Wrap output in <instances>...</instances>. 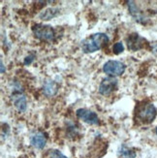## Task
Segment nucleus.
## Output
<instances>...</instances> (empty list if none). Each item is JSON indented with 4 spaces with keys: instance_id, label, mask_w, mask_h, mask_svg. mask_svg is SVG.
<instances>
[{
    "instance_id": "nucleus-1",
    "label": "nucleus",
    "mask_w": 157,
    "mask_h": 158,
    "mask_svg": "<svg viewBox=\"0 0 157 158\" xmlns=\"http://www.w3.org/2000/svg\"><path fill=\"white\" fill-rule=\"evenodd\" d=\"M109 42H110V38L106 33H94L81 41V49L85 53H93L104 49Z\"/></svg>"
},
{
    "instance_id": "nucleus-2",
    "label": "nucleus",
    "mask_w": 157,
    "mask_h": 158,
    "mask_svg": "<svg viewBox=\"0 0 157 158\" xmlns=\"http://www.w3.org/2000/svg\"><path fill=\"white\" fill-rule=\"evenodd\" d=\"M11 85V100L14 107L19 113H24L27 108V100L23 87L17 81H12Z\"/></svg>"
},
{
    "instance_id": "nucleus-3",
    "label": "nucleus",
    "mask_w": 157,
    "mask_h": 158,
    "mask_svg": "<svg viewBox=\"0 0 157 158\" xmlns=\"http://www.w3.org/2000/svg\"><path fill=\"white\" fill-rule=\"evenodd\" d=\"M32 33L35 38L43 42H53L56 38V29L51 25L43 23H35L31 27Z\"/></svg>"
},
{
    "instance_id": "nucleus-4",
    "label": "nucleus",
    "mask_w": 157,
    "mask_h": 158,
    "mask_svg": "<svg viewBox=\"0 0 157 158\" xmlns=\"http://www.w3.org/2000/svg\"><path fill=\"white\" fill-rule=\"evenodd\" d=\"M126 70V65L119 60H109L103 65V72L109 77L121 76Z\"/></svg>"
},
{
    "instance_id": "nucleus-5",
    "label": "nucleus",
    "mask_w": 157,
    "mask_h": 158,
    "mask_svg": "<svg viewBox=\"0 0 157 158\" xmlns=\"http://www.w3.org/2000/svg\"><path fill=\"white\" fill-rule=\"evenodd\" d=\"M138 118L143 123H151L156 118V109L153 104H146L138 111Z\"/></svg>"
},
{
    "instance_id": "nucleus-6",
    "label": "nucleus",
    "mask_w": 157,
    "mask_h": 158,
    "mask_svg": "<svg viewBox=\"0 0 157 158\" xmlns=\"http://www.w3.org/2000/svg\"><path fill=\"white\" fill-rule=\"evenodd\" d=\"M77 118L81 119L84 122L90 125H98L99 124V118L98 114L88 109H78L76 111Z\"/></svg>"
},
{
    "instance_id": "nucleus-7",
    "label": "nucleus",
    "mask_w": 157,
    "mask_h": 158,
    "mask_svg": "<svg viewBox=\"0 0 157 158\" xmlns=\"http://www.w3.org/2000/svg\"><path fill=\"white\" fill-rule=\"evenodd\" d=\"M118 88V80L114 77H107L102 80L99 85L98 91L101 95L108 96Z\"/></svg>"
},
{
    "instance_id": "nucleus-8",
    "label": "nucleus",
    "mask_w": 157,
    "mask_h": 158,
    "mask_svg": "<svg viewBox=\"0 0 157 158\" xmlns=\"http://www.w3.org/2000/svg\"><path fill=\"white\" fill-rule=\"evenodd\" d=\"M126 41H127V47L130 51L137 52L143 49V48H145L146 39L141 37L137 33L130 34V35L127 37Z\"/></svg>"
},
{
    "instance_id": "nucleus-9",
    "label": "nucleus",
    "mask_w": 157,
    "mask_h": 158,
    "mask_svg": "<svg viewBox=\"0 0 157 158\" xmlns=\"http://www.w3.org/2000/svg\"><path fill=\"white\" fill-rule=\"evenodd\" d=\"M30 143L33 148L37 149H43L47 143V137L43 132L36 131L30 136Z\"/></svg>"
},
{
    "instance_id": "nucleus-10",
    "label": "nucleus",
    "mask_w": 157,
    "mask_h": 158,
    "mask_svg": "<svg viewBox=\"0 0 157 158\" xmlns=\"http://www.w3.org/2000/svg\"><path fill=\"white\" fill-rule=\"evenodd\" d=\"M58 91V85L56 81H54L52 80H48L45 81V84L43 85V93L51 97V96L56 95V92Z\"/></svg>"
},
{
    "instance_id": "nucleus-11",
    "label": "nucleus",
    "mask_w": 157,
    "mask_h": 158,
    "mask_svg": "<svg viewBox=\"0 0 157 158\" xmlns=\"http://www.w3.org/2000/svg\"><path fill=\"white\" fill-rule=\"evenodd\" d=\"M127 6H128V10L130 15L135 19V20H137L139 23H142L144 20V16L141 12V10L139 9L138 5L136 4L135 1H128L127 2Z\"/></svg>"
},
{
    "instance_id": "nucleus-12",
    "label": "nucleus",
    "mask_w": 157,
    "mask_h": 158,
    "mask_svg": "<svg viewBox=\"0 0 157 158\" xmlns=\"http://www.w3.org/2000/svg\"><path fill=\"white\" fill-rule=\"evenodd\" d=\"M60 13V10L58 8H54V7H51L44 11L41 12L39 15V18L42 20H51L54 18H56Z\"/></svg>"
},
{
    "instance_id": "nucleus-13",
    "label": "nucleus",
    "mask_w": 157,
    "mask_h": 158,
    "mask_svg": "<svg viewBox=\"0 0 157 158\" xmlns=\"http://www.w3.org/2000/svg\"><path fill=\"white\" fill-rule=\"evenodd\" d=\"M118 155L122 158H135L136 152L130 148H128L125 145H122L118 150Z\"/></svg>"
},
{
    "instance_id": "nucleus-14",
    "label": "nucleus",
    "mask_w": 157,
    "mask_h": 158,
    "mask_svg": "<svg viewBox=\"0 0 157 158\" xmlns=\"http://www.w3.org/2000/svg\"><path fill=\"white\" fill-rule=\"evenodd\" d=\"M124 52V45L122 42H117L113 46V52L114 54H120Z\"/></svg>"
},
{
    "instance_id": "nucleus-15",
    "label": "nucleus",
    "mask_w": 157,
    "mask_h": 158,
    "mask_svg": "<svg viewBox=\"0 0 157 158\" xmlns=\"http://www.w3.org/2000/svg\"><path fill=\"white\" fill-rule=\"evenodd\" d=\"M50 158H68L58 149H52L49 152Z\"/></svg>"
},
{
    "instance_id": "nucleus-16",
    "label": "nucleus",
    "mask_w": 157,
    "mask_h": 158,
    "mask_svg": "<svg viewBox=\"0 0 157 158\" xmlns=\"http://www.w3.org/2000/svg\"><path fill=\"white\" fill-rule=\"evenodd\" d=\"M34 59H35V54L30 53L27 56H25V58L23 60V64L24 65H30L33 62V61H34Z\"/></svg>"
},
{
    "instance_id": "nucleus-17",
    "label": "nucleus",
    "mask_w": 157,
    "mask_h": 158,
    "mask_svg": "<svg viewBox=\"0 0 157 158\" xmlns=\"http://www.w3.org/2000/svg\"><path fill=\"white\" fill-rule=\"evenodd\" d=\"M0 72H1V74H4L6 72V67L4 65V62H3L2 59H1V61H0Z\"/></svg>"
},
{
    "instance_id": "nucleus-18",
    "label": "nucleus",
    "mask_w": 157,
    "mask_h": 158,
    "mask_svg": "<svg viewBox=\"0 0 157 158\" xmlns=\"http://www.w3.org/2000/svg\"><path fill=\"white\" fill-rule=\"evenodd\" d=\"M155 133H156V135H157V127H156V129H155Z\"/></svg>"
}]
</instances>
